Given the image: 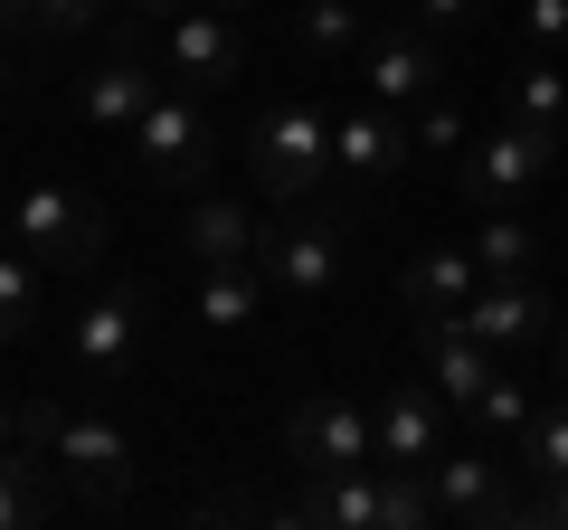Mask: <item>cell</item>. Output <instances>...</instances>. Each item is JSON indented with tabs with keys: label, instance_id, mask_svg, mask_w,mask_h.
I'll return each mask as SVG.
<instances>
[{
	"label": "cell",
	"instance_id": "6da1fadb",
	"mask_svg": "<svg viewBox=\"0 0 568 530\" xmlns=\"http://www.w3.org/2000/svg\"><path fill=\"white\" fill-rule=\"evenodd\" d=\"M20 446H39L85 502H133L142 465H133V436L95 408V398H20Z\"/></svg>",
	"mask_w": 568,
	"mask_h": 530
},
{
	"label": "cell",
	"instance_id": "7a4b0ae2",
	"mask_svg": "<svg viewBox=\"0 0 568 530\" xmlns=\"http://www.w3.org/2000/svg\"><path fill=\"white\" fill-rule=\"evenodd\" d=\"M246 171H256V190L275 208H304L313 190H323V171H332V114L313 95L265 104V114L246 123Z\"/></svg>",
	"mask_w": 568,
	"mask_h": 530
},
{
	"label": "cell",
	"instance_id": "7402d4cb",
	"mask_svg": "<svg viewBox=\"0 0 568 530\" xmlns=\"http://www.w3.org/2000/svg\"><path fill=\"white\" fill-rule=\"evenodd\" d=\"M39 465H48L39 446H0V530H29V521L58 511V492H48Z\"/></svg>",
	"mask_w": 568,
	"mask_h": 530
},
{
	"label": "cell",
	"instance_id": "7c38bea8",
	"mask_svg": "<svg viewBox=\"0 0 568 530\" xmlns=\"http://www.w3.org/2000/svg\"><path fill=\"white\" fill-rule=\"evenodd\" d=\"M455 323H465L484 350H503V360H511V350H530V342L549 332V304H540V285H530V275H484V285H474V304L455 313Z\"/></svg>",
	"mask_w": 568,
	"mask_h": 530
},
{
	"label": "cell",
	"instance_id": "9c48e42d",
	"mask_svg": "<svg viewBox=\"0 0 568 530\" xmlns=\"http://www.w3.org/2000/svg\"><path fill=\"white\" fill-rule=\"evenodd\" d=\"M237 67H246V39H237V20H227V10H171L162 20V77L171 85H190V95H219V85H237Z\"/></svg>",
	"mask_w": 568,
	"mask_h": 530
},
{
	"label": "cell",
	"instance_id": "44dd1931",
	"mask_svg": "<svg viewBox=\"0 0 568 530\" xmlns=\"http://www.w3.org/2000/svg\"><path fill=\"white\" fill-rule=\"evenodd\" d=\"M503 114L511 123H530V133H549L559 143L568 133V77L549 58H530V67H511V85H503Z\"/></svg>",
	"mask_w": 568,
	"mask_h": 530
},
{
	"label": "cell",
	"instance_id": "cb8c5ba5",
	"mask_svg": "<svg viewBox=\"0 0 568 530\" xmlns=\"http://www.w3.org/2000/svg\"><path fill=\"white\" fill-rule=\"evenodd\" d=\"M39 294H48V265L29 246H0V342H20L39 323Z\"/></svg>",
	"mask_w": 568,
	"mask_h": 530
},
{
	"label": "cell",
	"instance_id": "603a6c76",
	"mask_svg": "<svg viewBox=\"0 0 568 530\" xmlns=\"http://www.w3.org/2000/svg\"><path fill=\"white\" fill-rule=\"evenodd\" d=\"M0 29L10 39H85V29H104V0H0Z\"/></svg>",
	"mask_w": 568,
	"mask_h": 530
},
{
	"label": "cell",
	"instance_id": "5b68a950",
	"mask_svg": "<svg viewBox=\"0 0 568 530\" xmlns=\"http://www.w3.org/2000/svg\"><path fill=\"white\" fill-rule=\"evenodd\" d=\"M133 162L162 190H209V104L190 85H162L133 123Z\"/></svg>",
	"mask_w": 568,
	"mask_h": 530
},
{
	"label": "cell",
	"instance_id": "277c9868",
	"mask_svg": "<svg viewBox=\"0 0 568 530\" xmlns=\"http://www.w3.org/2000/svg\"><path fill=\"white\" fill-rule=\"evenodd\" d=\"M142 313H152V294H142V285H104L95 304L67 323V369H77L85 398H104V388L133 369V350H142Z\"/></svg>",
	"mask_w": 568,
	"mask_h": 530
},
{
	"label": "cell",
	"instance_id": "d4e9b609",
	"mask_svg": "<svg viewBox=\"0 0 568 530\" xmlns=\"http://www.w3.org/2000/svg\"><path fill=\"white\" fill-rule=\"evenodd\" d=\"M530 256H540V237H530L521 208H493V218L474 227V265H484V275H530Z\"/></svg>",
	"mask_w": 568,
	"mask_h": 530
},
{
	"label": "cell",
	"instance_id": "4dcf8cb0",
	"mask_svg": "<svg viewBox=\"0 0 568 530\" xmlns=\"http://www.w3.org/2000/svg\"><path fill=\"white\" fill-rule=\"evenodd\" d=\"M521 39L530 48H568V0H521Z\"/></svg>",
	"mask_w": 568,
	"mask_h": 530
},
{
	"label": "cell",
	"instance_id": "8d00e7d4",
	"mask_svg": "<svg viewBox=\"0 0 568 530\" xmlns=\"http://www.w3.org/2000/svg\"><path fill=\"white\" fill-rule=\"evenodd\" d=\"M0 246H10V208H0Z\"/></svg>",
	"mask_w": 568,
	"mask_h": 530
},
{
	"label": "cell",
	"instance_id": "d590c367",
	"mask_svg": "<svg viewBox=\"0 0 568 530\" xmlns=\"http://www.w3.org/2000/svg\"><path fill=\"white\" fill-rule=\"evenodd\" d=\"M209 10H227V20H246V10H256V0H209Z\"/></svg>",
	"mask_w": 568,
	"mask_h": 530
},
{
	"label": "cell",
	"instance_id": "74e56055",
	"mask_svg": "<svg viewBox=\"0 0 568 530\" xmlns=\"http://www.w3.org/2000/svg\"><path fill=\"white\" fill-rule=\"evenodd\" d=\"M0 85H10V67H0Z\"/></svg>",
	"mask_w": 568,
	"mask_h": 530
},
{
	"label": "cell",
	"instance_id": "3957f363",
	"mask_svg": "<svg viewBox=\"0 0 568 530\" xmlns=\"http://www.w3.org/2000/svg\"><path fill=\"white\" fill-rule=\"evenodd\" d=\"M10 246H29L48 275H77V265L104 256V208L85 190H67V181H29L10 200Z\"/></svg>",
	"mask_w": 568,
	"mask_h": 530
},
{
	"label": "cell",
	"instance_id": "ba28073f",
	"mask_svg": "<svg viewBox=\"0 0 568 530\" xmlns=\"http://www.w3.org/2000/svg\"><path fill=\"white\" fill-rule=\"evenodd\" d=\"M426 483H436V521H474V530L521 521V502H511V465L493 446H436Z\"/></svg>",
	"mask_w": 568,
	"mask_h": 530
},
{
	"label": "cell",
	"instance_id": "2e32d148",
	"mask_svg": "<svg viewBox=\"0 0 568 530\" xmlns=\"http://www.w3.org/2000/svg\"><path fill=\"white\" fill-rule=\"evenodd\" d=\"M407 152H417V143H407L398 104H379V95H369V104H351V114H332V162H342V171H361V181H388V171H398Z\"/></svg>",
	"mask_w": 568,
	"mask_h": 530
},
{
	"label": "cell",
	"instance_id": "d6986e66",
	"mask_svg": "<svg viewBox=\"0 0 568 530\" xmlns=\"http://www.w3.org/2000/svg\"><path fill=\"white\" fill-rule=\"evenodd\" d=\"M474 285H484L474 246H426V256L407 265V304H417V313H465Z\"/></svg>",
	"mask_w": 568,
	"mask_h": 530
},
{
	"label": "cell",
	"instance_id": "1f68e13d",
	"mask_svg": "<svg viewBox=\"0 0 568 530\" xmlns=\"http://www.w3.org/2000/svg\"><path fill=\"white\" fill-rule=\"evenodd\" d=\"M521 521H568V483H549L540 502H521Z\"/></svg>",
	"mask_w": 568,
	"mask_h": 530
},
{
	"label": "cell",
	"instance_id": "e0dca14e",
	"mask_svg": "<svg viewBox=\"0 0 568 530\" xmlns=\"http://www.w3.org/2000/svg\"><path fill=\"white\" fill-rule=\"evenodd\" d=\"M256 237H265V218H256V208H237V200H219V190H200L190 218H181V246L200 265H256Z\"/></svg>",
	"mask_w": 568,
	"mask_h": 530
},
{
	"label": "cell",
	"instance_id": "5bb4252c",
	"mask_svg": "<svg viewBox=\"0 0 568 530\" xmlns=\"http://www.w3.org/2000/svg\"><path fill=\"white\" fill-rule=\"evenodd\" d=\"M369 427H379V465H436V446H446V398H436V379L388 388L379 408H369Z\"/></svg>",
	"mask_w": 568,
	"mask_h": 530
},
{
	"label": "cell",
	"instance_id": "4316f807",
	"mask_svg": "<svg viewBox=\"0 0 568 530\" xmlns=\"http://www.w3.org/2000/svg\"><path fill=\"white\" fill-rule=\"evenodd\" d=\"M426 521H436L426 465H379V530H426Z\"/></svg>",
	"mask_w": 568,
	"mask_h": 530
},
{
	"label": "cell",
	"instance_id": "52a82bcc",
	"mask_svg": "<svg viewBox=\"0 0 568 530\" xmlns=\"http://www.w3.org/2000/svg\"><path fill=\"white\" fill-rule=\"evenodd\" d=\"M284 455L304 473H342V465H379V427H369L361 398H342V388H313L304 408L284 417Z\"/></svg>",
	"mask_w": 568,
	"mask_h": 530
},
{
	"label": "cell",
	"instance_id": "836d02e7",
	"mask_svg": "<svg viewBox=\"0 0 568 530\" xmlns=\"http://www.w3.org/2000/svg\"><path fill=\"white\" fill-rule=\"evenodd\" d=\"M171 10H181V0H123V20H133V29L142 20H171Z\"/></svg>",
	"mask_w": 568,
	"mask_h": 530
},
{
	"label": "cell",
	"instance_id": "d6a6232c",
	"mask_svg": "<svg viewBox=\"0 0 568 530\" xmlns=\"http://www.w3.org/2000/svg\"><path fill=\"white\" fill-rule=\"evenodd\" d=\"M417 10H426V20H436V29H455V20H474V0H417Z\"/></svg>",
	"mask_w": 568,
	"mask_h": 530
},
{
	"label": "cell",
	"instance_id": "30bf717a",
	"mask_svg": "<svg viewBox=\"0 0 568 530\" xmlns=\"http://www.w3.org/2000/svg\"><path fill=\"white\" fill-rule=\"evenodd\" d=\"M549 162H559V143L503 114V133L465 143V200H484V208H511L521 190H540V181H549Z\"/></svg>",
	"mask_w": 568,
	"mask_h": 530
},
{
	"label": "cell",
	"instance_id": "83f0119b",
	"mask_svg": "<svg viewBox=\"0 0 568 530\" xmlns=\"http://www.w3.org/2000/svg\"><path fill=\"white\" fill-rule=\"evenodd\" d=\"M521 465L540 473V483H568V398L530 408V427H521Z\"/></svg>",
	"mask_w": 568,
	"mask_h": 530
},
{
	"label": "cell",
	"instance_id": "e575fe53",
	"mask_svg": "<svg viewBox=\"0 0 568 530\" xmlns=\"http://www.w3.org/2000/svg\"><path fill=\"white\" fill-rule=\"evenodd\" d=\"M549 342H559V379H568V313H559V323H549Z\"/></svg>",
	"mask_w": 568,
	"mask_h": 530
},
{
	"label": "cell",
	"instance_id": "8992f818",
	"mask_svg": "<svg viewBox=\"0 0 568 530\" xmlns=\"http://www.w3.org/2000/svg\"><path fill=\"white\" fill-rule=\"evenodd\" d=\"M256 265H265V285L284 304H332V285H342V218H323V208L275 218L256 237Z\"/></svg>",
	"mask_w": 568,
	"mask_h": 530
},
{
	"label": "cell",
	"instance_id": "484cf974",
	"mask_svg": "<svg viewBox=\"0 0 568 530\" xmlns=\"http://www.w3.org/2000/svg\"><path fill=\"white\" fill-rule=\"evenodd\" d=\"M294 39L313 58H361V0H304L294 10Z\"/></svg>",
	"mask_w": 568,
	"mask_h": 530
},
{
	"label": "cell",
	"instance_id": "ac0fdd59",
	"mask_svg": "<svg viewBox=\"0 0 568 530\" xmlns=\"http://www.w3.org/2000/svg\"><path fill=\"white\" fill-rule=\"evenodd\" d=\"M294 521H332V530H379V465H342V473H313V492L294 502Z\"/></svg>",
	"mask_w": 568,
	"mask_h": 530
},
{
	"label": "cell",
	"instance_id": "9a60e30c",
	"mask_svg": "<svg viewBox=\"0 0 568 530\" xmlns=\"http://www.w3.org/2000/svg\"><path fill=\"white\" fill-rule=\"evenodd\" d=\"M152 95H162V77L142 67V48H133V39H123L114 58H104L95 77L77 85V114L95 123V133H133V123H142V104H152Z\"/></svg>",
	"mask_w": 568,
	"mask_h": 530
},
{
	"label": "cell",
	"instance_id": "f546056e",
	"mask_svg": "<svg viewBox=\"0 0 568 530\" xmlns=\"http://www.w3.org/2000/svg\"><path fill=\"white\" fill-rule=\"evenodd\" d=\"M474 417H484V436H521L530 427V388L511 379V369H493V388L474 398Z\"/></svg>",
	"mask_w": 568,
	"mask_h": 530
},
{
	"label": "cell",
	"instance_id": "4fadbf2b",
	"mask_svg": "<svg viewBox=\"0 0 568 530\" xmlns=\"http://www.w3.org/2000/svg\"><path fill=\"white\" fill-rule=\"evenodd\" d=\"M361 85L379 104H426L436 95V85H446V67H436V39H426V29H379V39L361 48Z\"/></svg>",
	"mask_w": 568,
	"mask_h": 530
},
{
	"label": "cell",
	"instance_id": "f1b7e54d",
	"mask_svg": "<svg viewBox=\"0 0 568 530\" xmlns=\"http://www.w3.org/2000/svg\"><path fill=\"white\" fill-rule=\"evenodd\" d=\"M407 143H417V152H436V162H446V152H465L474 133H465V114H455L446 95H426V104H407Z\"/></svg>",
	"mask_w": 568,
	"mask_h": 530
},
{
	"label": "cell",
	"instance_id": "8fae6325",
	"mask_svg": "<svg viewBox=\"0 0 568 530\" xmlns=\"http://www.w3.org/2000/svg\"><path fill=\"white\" fill-rule=\"evenodd\" d=\"M417 360H426V379H436L446 408H474L493 388V369H503V350H484L455 313H417Z\"/></svg>",
	"mask_w": 568,
	"mask_h": 530
},
{
	"label": "cell",
	"instance_id": "ffe728a7",
	"mask_svg": "<svg viewBox=\"0 0 568 530\" xmlns=\"http://www.w3.org/2000/svg\"><path fill=\"white\" fill-rule=\"evenodd\" d=\"M265 265H200V323L209 332H246L265 313Z\"/></svg>",
	"mask_w": 568,
	"mask_h": 530
}]
</instances>
